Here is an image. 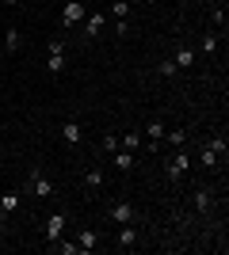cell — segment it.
Wrapping results in <instances>:
<instances>
[{"instance_id":"16","label":"cell","mask_w":229,"mask_h":255,"mask_svg":"<svg viewBox=\"0 0 229 255\" xmlns=\"http://www.w3.org/2000/svg\"><path fill=\"white\" fill-rule=\"evenodd\" d=\"M84 187H88V191H99V187H103V171L92 168V171L84 175Z\"/></svg>"},{"instance_id":"4","label":"cell","mask_w":229,"mask_h":255,"mask_svg":"<svg viewBox=\"0 0 229 255\" xmlns=\"http://www.w3.org/2000/svg\"><path fill=\"white\" fill-rule=\"evenodd\" d=\"M23 202V194L19 191H0V217H8V213H15Z\"/></svg>"},{"instance_id":"7","label":"cell","mask_w":229,"mask_h":255,"mask_svg":"<svg viewBox=\"0 0 229 255\" xmlns=\"http://www.w3.org/2000/svg\"><path fill=\"white\" fill-rule=\"evenodd\" d=\"M31 191L38 194V198H50V194H54V183L46 179V175H38V171H31Z\"/></svg>"},{"instance_id":"18","label":"cell","mask_w":229,"mask_h":255,"mask_svg":"<svg viewBox=\"0 0 229 255\" xmlns=\"http://www.w3.org/2000/svg\"><path fill=\"white\" fill-rule=\"evenodd\" d=\"M46 69H50V73H61V69H65V53H50V57H46Z\"/></svg>"},{"instance_id":"9","label":"cell","mask_w":229,"mask_h":255,"mask_svg":"<svg viewBox=\"0 0 229 255\" xmlns=\"http://www.w3.org/2000/svg\"><path fill=\"white\" fill-rule=\"evenodd\" d=\"M76 244H80V252H92V248L99 244V233L96 229H80V233H76Z\"/></svg>"},{"instance_id":"12","label":"cell","mask_w":229,"mask_h":255,"mask_svg":"<svg viewBox=\"0 0 229 255\" xmlns=\"http://www.w3.org/2000/svg\"><path fill=\"white\" fill-rule=\"evenodd\" d=\"M80 27H84L88 38H96V34L103 31V15H84V23H80Z\"/></svg>"},{"instance_id":"15","label":"cell","mask_w":229,"mask_h":255,"mask_svg":"<svg viewBox=\"0 0 229 255\" xmlns=\"http://www.w3.org/2000/svg\"><path fill=\"white\" fill-rule=\"evenodd\" d=\"M134 244H138V233H134L130 225H122L119 229V248H134Z\"/></svg>"},{"instance_id":"19","label":"cell","mask_w":229,"mask_h":255,"mask_svg":"<svg viewBox=\"0 0 229 255\" xmlns=\"http://www.w3.org/2000/svg\"><path fill=\"white\" fill-rule=\"evenodd\" d=\"M4 50H8V53L19 50V31H11V27H8V34H4Z\"/></svg>"},{"instance_id":"5","label":"cell","mask_w":229,"mask_h":255,"mask_svg":"<svg viewBox=\"0 0 229 255\" xmlns=\"http://www.w3.org/2000/svg\"><path fill=\"white\" fill-rule=\"evenodd\" d=\"M61 233H65V213H50V221H46V240L54 244V240H61Z\"/></svg>"},{"instance_id":"24","label":"cell","mask_w":229,"mask_h":255,"mask_svg":"<svg viewBox=\"0 0 229 255\" xmlns=\"http://www.w3.org/2000/svg\"><path fill=\"white\" fill-rule=\"evenodd\" d=\"M184 141H187V129H172V133H168V145H176V149H180Z\"/></svg>"},{"instance_id":"8","label":"cell","mask_w":229,"mask_h":255,"mask_svg":"<svg viewBox=\"0 0 229 255\" xmlns=\"http://www.w3.org/2000/svg\"><path fill=\"white\" fill-rule=\"evenodd\" d=\"M164 137V126L161 122H149L145 126V152H157V141Z\"/></svg>"},{"instance_id":"28","label":"cell","mask_w":229,"mask_h":255,"mask_svg":"<svg viewBox=\"0 0 229 255\" xmlns=\"http://www.w3.org/2000/svg\"><path fill=\"white\" fill-rule=\"evenodd\" d=\"M115 34H119V38H126V34H130V23H126V19H119V27H115Z\"/></svg>"},{"instance_id":"14","label":"cell","mask_w":229,"mask_h":255,"mask_svg":"<svg viewBox=\"0 0 229 255\" xmlns=\"http://www.w3.org/2000/svg\"><path fill=\"white\" fill-rule=\"evenodd\" d=\"M54 252L57 255H80V244L76 240H54Z\"/></svg>"},{"instance_id":"1","label":"cell","mask_w":229,"mask_h":255,"mask_svg":"<svg viewBox=\"0 0 229 255\" xmlns=\"http://www.w3.org/2000/svg\"><path fill=\"white\" fill-rule=\"evenodd\" d=\"M84 15H88L84 4H80V0H69L65 11H61V23H65V27H80V23H84Z\"/></svg>"},{"instance_id":"20","label":"cell","mask_w":229,"mask_h":255,"mask_svg":"<svg viewBox=\"0 0 229 255\" xmlns=\"http://www.w3.org/2000/svg\"><path fill=\"white\" fill-rule=\"evenodd\" d=\"M157 73H161V80H172L180 69H176V61H161V65H157Z\"/></svg>"},{"instance_id":"27","label":"cell","mask_w":229,"mask_h":255,"mask_svg":"<svg viewBox=\"0 0 229 255\" xmlns=\"http://www.w3.org/2000/svg\"><path fill=\"white\" fill-rule=\"evenodd\" d=\"M46 50H50V53H65V42H61V38H50V46H46Z\"/></svg>"},{"instance_id":"26","label":"cell","mask_w":229,"mask_h":255,"mask_svg":"<svg viewBox=\"0 0 229 255\" xmlns=\"http://www.w3.org/2000/svg\"><path fill=\"white\" fill-rule=\"evenodd\" d=\"M207 149H210V152H226V137H210Z\"/></svg>"},{"instance_id":"29","label":"cell","mask_w":229,"mask_h":255,"mask_svg":"<svg viewBox=\"0 0 229 255\" xmlns=\"http://www.w3.org/2000/svg\"><path fill=\"white\" fill-rule=\"evenodd\" d=\"M0 4H4V8H15V4H19V0H0Z\"/></svg>"},{"instance_id":"17","label":"cell","mask_w":229,"mask_h":255,"mask_svg":"<svg viewBox=\"0 0 229 255\" xmlns=\"http://www.w3.org/2000/svg\"><path fill=\"white\" fill-rule=\"evenodd\" d=\"M134 164H138V160H134V152H115V168H119V171H130Z\"/></svg>"},{"instance_id":"30","label":"cell","mask_w":229,"mask_h":255,"mask_svg":"<svg viewBox=\"0 0 229 255\" xmlns=\"http://www.w3.org/2000/svg\"><path fill=\"white\" fill-rule=\"evenodd\" d=\"M0 156H4V141H0Z\"/></svg>"},{"instance_id":"31","label":"cell","mask_w":229,"mask_h":255,"mask_svg":"<svg viewBox=\"0 0 229 255\" xmlns=\"http://www.w3.org/2000/svg\"><path fill=\"white\" fill-rule=\"evenodd\" d=\"M145 4H153V0H145Z\"/></svg>"},{"instance_id":"25","label":"cell","mask_w":229,"mask_h":255,"mask_svg":"<svg viewBox=\"0 0 229 255\" xmlns=\"http://www.w3.org/2000/svg\"><path fill=\"white\" fill-rule=\"evenodd\" d=\"M103 152H119V137H115V133L103 137Z\"/></svg>"},{"instance_id":"2","label":"cell","mask_w":229,"mask_h":255,"mask_svg":"<svg viewBox=\"0 0 229 255\" xmlns=\"http://www.w3.org/2000/svg\"><path fill=\"white\" fill-rule=\"evenodd\" d=\"M184 171H191V152H176L172 160H168V179H180V175H184Z\"/></svg>"},{"instance_id":"11","label":"cell","mask_w":229,"mask_h":255,"mask_svg":"<svg viewBox=\"0 0 229 255\" xmlns=\"http://www.w3.org/2000/svg\"><path fill=\"white\" fill-rule=\"evenodd\" d=\"M210 206H214V194H210L207 187H199V191H195V210L199 213H210Z\"/></svg>"},{"instance_id":"10","label":"cell","mask_w":229,"mask_h":255,"mask_svg":"<svg viewBox=\"0 0 229 255\" xmlns=\"http://www.w3.org/2000/svg\"><path fill=\"white\" fill-rule=\"evenodd\" d=\"M119 145H122L126 152H138V149L145 145V137L138 133V129H130V133H122V137H119Z\"/></svg>"},{"instance_id":"22","label":"cell","mask_w":229,"mask_h":255,"mask_svg":"<svg viewBox=\"0 0 229 255\" xmlns=\"http://www.w3.org/2000/svg\"><path fill=\"white\" fill-rule=\"evenodd\" d=\"M214 50H218V34H203V53L210 57Z\"/></svg>"},{"instance_id":"13","label":"cell","mask_w":229,"mask_h":255,"mask_svg":"<svg viewBox=\"0 0 229 255\" xmlns=\"http://www.w3.org/2000/svg\"><path fill=\"white\" fill-rule=\"evenodd\" d=\"M172 61H176V69H191V65H195V53L187 50V46H180V50H176V57H172Z\"/></svg>"},{"instance_id":"23","label":"cell","mask_w":229,"mask_h":255,"mask_svg":"<svg viewBox=\"0 0 229 255\" xmlns=\"http://www.w3.org/2000/svg\"><path fill=\"white\" fill-rule=\"evenodd\" d=\"M126 11H130V4H126V0H115V8H111V15H115V19H126Z\"/></svg>"},{"instance_id":"3","label":"cell","mask_w":229,"mask_h":255,"mask_svg":"<svg viewBox=\"0 0 229 255\" xmlns=\"http://www.w3.org/2000/svg\"><path fill=\"white\" fill-rule=\"evenodd\" d=\"M107 217H111L115 225H130V221H134V206H130V202H115V206L107 210Z\"/></svg>"},{"instance_id":"6","label":"cell","mask_w":229,"mask_h":255,"mask_svg":"<svg viewBox=\"0 0 229 255\" xmlns=\"http://www.w3.org/2000/svg\"><path fill=\"white\" fill-rule=\"evenodd\" d=\"M61 137H65L69 149H76V145L84 141V129H80V122H65V126H61Z\"/></svg>"},{"instance_id":"21","label":"cell","mask_w":229,"mask_h":255,"mask_svg":"<svg viewBox=\"0 0 229 255\" xmlns=\"http://www.w3.org/2000/svg\"><path fill=\"white\" fill-rule=\"evenodd\" d=\"M199 160H203V168H218V152H210V149L199 152Z\"/></svg>"}]
</instances>
